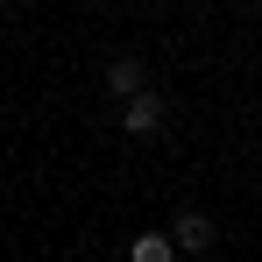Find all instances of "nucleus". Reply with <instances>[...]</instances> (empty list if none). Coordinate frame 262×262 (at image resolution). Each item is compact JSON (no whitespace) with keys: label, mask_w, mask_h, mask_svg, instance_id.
I'll list each match as a JSON object with an SVG mask.
<instances>
[{"label":"nucleus","mask_w":262,"mask_h":262,"mask_svg":"<svg viewBox=\"0 0 262 262\" xmlns=\"http://www.w3.org/2000/svg\"><path fill=\"white\" fill-rule=\"evenodd\" d=\"M106 85L121 92V99H135V92H142V64H135V57H114V64H106Z\"/></svg>","instance_id":"7ed1b4c3"},{"label":"nucleus","mask_w":262,"mask_h":262,"mask_svg":"<svg viewBox=\"0 0 262 262\" xmlns=\"http://www.w3.org/2000/svg\"><path fill=\"white\" fill-rule=\"evenodd\" d=\"M213 234H220V227H213L206 213H184V220L170 227V248H184V262H199L206 248H213Z\"/></svg>","instance_id":"f257e3e1"},{"label":"nucleus","mask_w":262,"mask_h":262,"mask_svg":"<svg viewBox=\"0 0 262 262\" xmlns=\"http://www.w3.org/2000/svg\"><path fill=\"white\" fill-rule=\"evenodd\" d=\"M128 262H177V248H170V234H142L128 248Z\"/></svg>","instance_id":"20e7f679"},{"label":"nucleus","mask_w":262,"mask_h":262,"mask_svg":"<svg viewBox=\"0 0 262 262\" xmlns=\"http://www.w3.org/2000/svg\"><path fill=\"white\" fill-rule=\"evenodd\" d=\"M199 262H213V255H199Z\"/></svg>","instance_id":"39448f33"},{"label":"nucleus","mask_w":262,"mask_h":262,"mask_svg":"<svg viewBox=\"0 0 262 262\" xmlns=\"http://www.w3.org/2000/svg\"><path fill=\"white\" fill-rule=\"evenodd\" d=\"M121 121H128V135H156V128H163V99H156V92H135Z\"/></svg>","instance_id":"f03ea898"}]
</instances>
